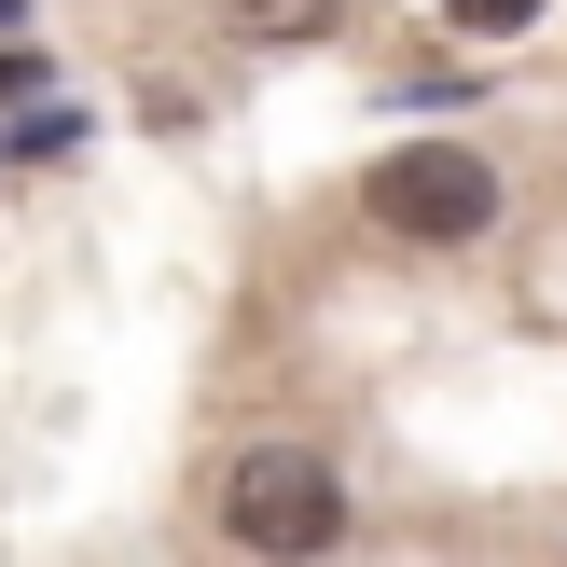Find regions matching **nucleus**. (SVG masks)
I'll use <instances>...</instances> for the list:
<instances>
[{
  "label": "nucleus",
  "mask_w": 567,
  "mask_h": 567,
  "mask_svg": "<svg viewBox=\"0 0 567 567\" xmlns=\"http://www.w3.org/2000/svg\"><path fill=\"white\" fill-rule=\"evenodd\" d=\"M208 513H221V554H249V567H332L360 540L347 471H332L319 443H236Z\"/></svg>",
  "instance_id": "nucleus-1"
},
{
  "label": "nucleus",
  "mask_w": 567,
  "mask_h": 567,
  "mask_svg": "<svg viewBox=\"0 0 567 567\" xmlns=\"http://www.w3.org/2000/svg\"><path fill=\"white\" fill-rule=\"evenodd\" d=\"M360 208H374L402 249H457V236H485V221H498V166L471 153V138H402V153H374Z\"/></svg>",
  "instance_id": "nucleus-2"
},
{
  "label": "nucleus",
  "mask_w": 567,
  "mask_h": 567,
  "mask_svg": "<svg viewBox=\"0 0 567 567\" xmlns=\"http://www.w3.org/2000/svg\"><path fill=\"white\" fill-rule=\"evenodd\" d=\"M332 14H347V0H236V28H249V42H319Z\"/></svg>",
  "instance_id": "nucleus-3"
},
{
  "label": "nucleus",
  "mask_w": 567,
  "mask_h": 567,
  "mask_svg": "<svg viewBox=\"0 0 567 567\" xmlns=\"http://www.w3.org/2000/svg\"><path fill=\"white\" fill-rule=\"evenodd\" d=\"M443 14H457V28H485V42H513V28L540 14V0H443Z\"/></svg>",
  "instance_id": "nucleus-4"
},
{
  "label": "nucleus",
  "mask_w": 567,
  "mask_h": 567,
  "mask_svg": "<svg viewBox=\"0 0 567 567\" xmlns=\"http://www.w3.org/2000/svg\"><path fill=\"white\" fill-rule=\"evenodd\" d=\"M0 28H14V0H0Z\"/></svg>",
  "instance_id": "nucleus-5"
}]
</instances>
